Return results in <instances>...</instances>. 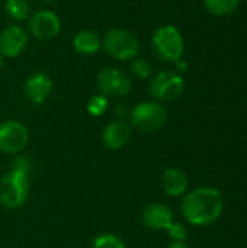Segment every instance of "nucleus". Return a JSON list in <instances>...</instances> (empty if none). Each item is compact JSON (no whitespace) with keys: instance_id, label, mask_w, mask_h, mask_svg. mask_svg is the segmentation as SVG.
Listing matches in <instances>:
<instances>
[{"instance_id":"4468645a","label":"nucleus","mask_w":247,"mask_h":248,"mask_svg":"<svg viewBox=\"0 0 247 248\" xmlns=\"http://www.w3.org/2000/svg\"><path fill=\"white\" fill-rule=\"evenodd\" d=\"M160 185L169 198L183 196L189 189V179L186 173L178 167H169L162 173Z\"/></svg>"},{"instance_id":"39448f33","label":"nucleus","mask_w":247,"mask_h":248,"mask_svg":"<svg viewBox=\"0 0 247 248\" xmlns=\"http://www.w3.org/2000/svg\"><path fill=\"white\" fill-rule=\"evenodd\" d=\"M103 51L116 61H131L138 57L140 44L137 36L124 28H112L102 38Z\"/></svg>"},{"instance_id":"f3484780","label":"nucleus","mask_w":247,"mask_h":248,"mask_svg":"<svg viewBox=\"0 0 247 248\" xmlns=\"http://www.w3.org/2000/svg\"><path fill=\"white\" fill-rule=\"evenodd\" d=\"M240 0H204L208 13L214 16H229L237 10Z\"/></svg>"},{"instance_id":"9d476101","label":"nucleus","mask_w":247,"mask_h":248,"mask_svg":"<svg viewBox=\"0 0 247 248\" xmlns=\"http://www.w3.org/2000/svg\"><path fill=\"white\" fill-rule=\"evenodd\" d=\"M28 45V32L16 23L7 25L0 32V54L3 58L19 57Z\"/></svg>"},{"instance_id":"f03ea898","label":"nucleus","mask_w":247,"mask_h":248,"mask_svg":"<svg viewBox=\"0 0 247 248\" xmlns=\"http://www.w3.org/2000/svg\"><path fill=\"white\" fill-rule=\"evenodd\" d=\"M29 190V171L10 167L0 177V205L10 211L19 209L26 203Z\"/></svg>"},{"instance_id":"20e7f679","label":"nucleus","mask_w":247,"mask_h":248,"mask_svg":"<svg viewBox=\"0 0 247 248\" xmlns=\"http://www.w3.org/2000/svg\"><path fill=\"white\" fill-rule=\"evenodd\" d=\"M130 125L131 128L151 134L160 131L167 122V109L163 103L157 100H146L137 103L131 108L130 113Z\"/></svg>"},{"instance_id":"dca6fc26","label":"nucleus","mask_w":247,"mask_h":248,"mask_svg":"<svg viewBox=\"0 0 247 248\" xmlns=\"http://www.w3.org/2000/svg\"><path fill=\"white\" fill-rule=\"evenodd\" d=\"M4 12L16 22L28 20L31 16V4L28 0H6Z\"/></svg>"},{"instance_id":"bb28decb","label":"nucleus","mask_w":247,"mask_h":248,"mask_svg":"<svg viewBox=\"0 0 247 248\" xmlns=\"http://www.w3.org/2000/svg\"><path fill=\"white\" fill-rule=\"evenodd\" d=\"M41 1H44V3H51V1H54V0H41Z\"/></svg>"},{"instance_id":"6ab92c4d","label":"nucleus","mask_w":247,"mask_h":248,"mask_svg":"<svg viewBox=\"0 0 247 248\" xmlns=\"http://www.w3.org/2000/svg\"><path fill=\"white\" fill-rule=\"evenodd\" d=\"M92 248H127L125 241L112 232H103L95 237L92 241Z\"/></svg>"},{"instance_id":"412c9836","label":"nucleus","mask_w":247,"mask_h":248,"mask_svg":"<svg viewBox=\"0 0 247 248\" xmlns=\"http://www.w3.org/2000/svg\"><path fill=\"white\" fill-rule=\"evenodd\" d=\"M167 234L170 237L172 241H181V243H185L186 241V237H188V230L183 224L181 222H173L167 230Z\"/></svg>"},{"instance_id":"9b49d317","label":"nucleus","mask_w":247,"mask_h":248,"mask_svg":"<svg viewBox=\"0 0 247 248\" xmlns=\"http://www.w3.org/2000/svg\"><path fill=\"white\" fill-rule=\"evenodd\" d=\"M54 89L51 77L44 71L32 73L23 84V94L25 97L33 105H42L51 96Z\"/></svg>"},{"instance_id":"6e6552de","label":"nucleus","mask_w":247,"mask_h":248,"mask_svg":"<svg viewBox=\"0 0 247 248\" xmlns=\"http://www.w3.org/2000/svg\"><path fill=\"white\" fill-rule=\"evenodd\" d=\"M96 84L106 97H124L131 92L130 77L115 67H103L96 76Z\"/></svg>"},{"instance_id":"f257e3e1","label":"nucleus","mask_w":247,"mask_h":248,"mask_svg":"<svg viewBox=\"0 0 247 248\" xmlns=\"http://www.w3.org/2000/svg\"><path fill=\"white\" fill-rule=\"evenodd\" d=\"M224 202L215 187L204 186L183 195L181 211L188 224L194 227H208L223 214Z\"/></svg>"},{"instance_id":"0eeeda50","label":"nucleus","mask_w":247,"mask_h":248,"mask_svg":"<svg viewBox=\"0 0 247 248\" xmlns=\"http://www.w3.org/2000/svg\"><path fill=\"white\" fill-rule=\"evenodd\" d=\"M29 144V129L16 119L0 122V151L9 155L20 154Z\"/></svg>"},{"instance_id":"423d86ee","label":"nucleus","mask_w":247,"mask_h":248,"mask_svg":"<svg viewBox=\"0 0 247 248\" xmlns=\"http://www.w3.org/2000/svg\"><path fill=\"white\" fill-rule=\"evenodd\" d=\"M185 90L183 77L176 71H160L150 78L148 92L151 97L160 103L173 102L182 96Z\"/></svg>"},{"instance_id":"a878e982","label":"nucleus","mask_w":247,"mask_h":248,"mask_svg":"<svg viewBox=\"0 0 247 248\" xmlns=\"http://www.w3.org/2000/svg\"><path fill=\"white\" fill-rule=\"evenodd\" d=\"M3 64H4V58H3V55L0 54V68L3 67Z\"/></svg>"},{"instance_id":"5701e85b","label":"nucleus","mask_w":247,"mask_h":248,"mask_svg":"<svg viewBox=\"0 0 247 248\" xmlns=\"http://www.w3.org/2000/svg\"><path fill=\"white\" fill-rule=\"evenodd\" d=\"M130 113H131V108L125 103H121L115 108V115L118 116V119L127 121L130 118Z\"/></svg>"},{"instance_id":"393cba45","label":"nucleus","mask_w":247,"mask_h":248,"mask_svg":"<svg viewBox=\"0 0 247 248\" xmlns=\"http://www.w3.org/2000/svg\"><path fill=\"white\" fill-rule=\"evenodd\" d=\"M167 248H188V246H186V243H181V241H172V243L169 244V247Z\"/></svg>"},{"instance_id":"4be33fe9","label":"nucleus","mask_w":247,"mask_h":248,"mask_svg":"<svg viewBox=\"0 0 247 248\" xmlns=\"http://www.w3.org/2000/svg\"><path fill=\"white\" fill-rule=\"evenodd\" d=\"M10 167H12V169H19V170H25V171H29V173H31L32 163H31L29 157L17 154V155L12 160Z\"/></svg>"},{"instance_id":"b1692460","label":"nucleus","mask_w":247,"mask_h":248,"mask_svg":"<svg viewBox=\"0 0 247 248\" xmlns=\"http://www.w3.org/2000/svg\"><path fill=\"white\" fill-rule=\"evenodd\" d=\"M175 65L178 67V70H179V71H185V70L188 68V64L183 61V58H181L179 61H176V62H175Z\"/></svg>"},{"instance_id":"2eb2a0df","label":"nucleus","mask_w":247,"mask_h":248,"mask_svg":"<svg viewBox=\"0 0 247 248\" xmlns=\"http://www.w3.org/2000/svg\"><path fill=\"white\" fill-rule=\"evenodd\" d=\"M73 48L80 55H93L102 48V38L96 31L82 29L73 38Z\"/></svg>"},{"instance_id":"7ed1b4c3","label":"nucleus","mask_w":247,"mask_h":248,"mask_svg":"<svg viewBox=\"0 0 247 248\" xmlns=\"http://www.w3.org/2000/svg\"><path fill=\"white\" fill-rule=\"evenodd\" d=\"M151 49L162 62L175 64L182 58L185 51V42L181 31L173 25H163L157 28L151 36Z\"/></svg>"},{"instance_id":"a211bd4d","label":"nucleus","mask_w":247,"mask_h":248,"mask_svg":"<svg viewBox=\"0 0 247 248\" xmlns=\"http://www.w3.org/2000/svg\"><path fill=\"white\" fill-rule=\"evenodd\" d=\"M86 109H87L89 115H92L95 118H100L109 109V99L105 94H102V93L95 94V96H92L89 99V102L86 105Z\"/></svg>"},{"instance_id":"ddd939ff","label":"nucleus","mask_w":247,"mask_h":248,"mask_svg":"<svg viewBox=\"0 0 247 248\" xmlns=\"http://www.w3.org/2000/svg\"><path fill=\"white\" fill-rule=\"evenodd\" d=\"M132 135V128L128 121L115 119L111 121L102 131V142L108 150H121L124 148Z\"/></svg>"},{"instance_id":"1a4fd4ad","label":"nucleus","mask_w":247,"mask_h":248,"mask_svg":"<svg viewBox=\"0 0 247 248\" xmlns=\"http://www.w3.org/2000/svg\"><path fill=\"white\" fill-rule=\"evenodd\" d=\"M61 32V19L52 10H38L28 19V33L38 41L54 39Z\"/></svg>"},{"instance_id":"f8f14e48","label":"nucleus","mask_w":247,"mask_h":248,"mask_svg":"<svg viewBox=\"0 0 247 248\" xmlns=\"http://www.w3.org/2000/svg\"><path fill=\"white\" fill-rule=\"evenodd\" d=\"M141 221L144 227L151 231H166L175 222V215L167 205L154 202L144 208Z\"/></svg>"},{"instance_id":"aec40b11","label":"nucleus","mask_w":247,"mask_h":248,"mask_svg":"<svg viewBox=\"0 0 247 248\" xmlns=\"http://www.w3.org/2000/svg\"><path fill=\"white\" fill-rule=\"evenodd\" d=\"M130 71H131L132 76H135L137 78L150 80L151 76H153V65H151L150 61H147L146 58L135 57V58L131 60V62H130Z\"/></svg>"}]
</instances>
